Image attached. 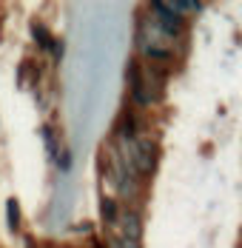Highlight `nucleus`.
<instances>
[{
	"label": "nucleus",
	"mask_w": 242,
	"mask_h": 248,
	"mask_svg": "<svg viewBox=\"0 0 242 248\" xmlns=\"http://www.w3.org/2000/svg\"><path fill=\"white\" fill-rule=\"evenodd\" d=\"M111 248H140V243H131L125 237H111Z\"/></svg>",
	"instance_id": "8"
},
{
	"label": "nucleus",
	"mask_w": 242,
	"mask_h": 248,
	"mask_svg": "<svg viewBox=\"0 0 242 248\" xmlns=\"http://www.w3.org/2000/svg\"><path fill=\"white\" fill-rule=\"evenodd\" d=\"M120 228H122L120 237H125V240H131V243H140L143 240V217L137 211H125Z\"/></svg>",
	"instance_id": "3"
},
{
	"label": "nucleus",
	"mask_w": 242,
	"mask_h": 248,
	"mask_svg": "<svg viewBox=\"0 0 242 248\" xmlns=\"http://www.w3.org/2000/svg\"><path fill=\"white\" fill-rule=\"evenodd\" d=\"M151 12L157 15V26H160L163 34L177 37V34L182 31V15L174 9V3H160V0H154V3H151Z\"/></svg>",
	"instance_id": "2"
},
{
	"label": "nucleus",
	"mask_w": 242,
	"mask_h": 248,
	"mask_svg": "<svg viewBox=\"0 0 242 248\" xmlns=\"http://www.w3.org/2000/svg\"><path fill=\"white\" fill-rule=\"evenodd\" d=\"M157 140H151V137H137V143H134V149H131V163H134V169L137 174H143V177H151V174L157 171Z\"/></svg>",
	"instance_id": "1"
},
{
	"label": "nucleus",
	"mask_w": 242,
	"mask_h": 248,
	"mask_svg": "<svg viewBox=\"0 0 242 248\" xmlns=\"http://www.w3.org/2000/svg\"><path fill=\"white\" fill-rule=\"evenodd\" d=\"M6 214H9V228L17 231V228H20V205H17V200L15 197L6 202Z\"/></svg>",
	"instance_id": "6"
},
{
	"label": "nucleus",
	"mask_w": 242,
	"mask_h": 248,
	"mask_svg": "<svg viewBox=\"0 0 242 248\" xmlns=\"http://www.w3.org/2000/svg\"><path fill=\"white\" fill-rule=\"evenodd\" d=\"M43 140H46V149L54 154V143H51V131H48V128H43Z\"/></svg>",
	"instance_id": "9"
},
{
	"label": "nucleus",
	"mask_w": 242,
	"mask_h": 248,
	"mask_svg": "<svg viewBox=\"0 0 242 248\" xmlns=\"http://www.w3.org/2000/svg\"><path fill=\"white\" fill-rule=\"evenodd\" d=\"M31 34L37 37V43H40L43 49H54V46H57V40H54V37L48 34V29H46L43 23H37V20L31 23Z\"/></svg>",
	"instance_id": "4"
},
{
	"label": "nucleus",
	"mask_w": 242,
	"mask_h": 248,
	"mask_svg": "<svg viewBox=\"0 0 242 248\" xmlns=\"http://www.w3.org/2000/svg\"><path fill=\"white\" fill-rule=\"evenodd\" d=\"M100 214H103V220L106 223H117V217H120V208H117V200L106 197L100 202Z\"/></svg>",
	"instance_id": "5"
},
{
	"label": "nucleus",
	"mask_w": 242,
	"mask_h": 248,
	"mask_svg": "<svg viewBox=\"0 0 242 248\" xmlns=\"http://www.w3.org/2000/svg\"><path fill=\"white\" fill-rule=\"evenodd\" d=\"M117 131H120V137H125V140H131V137H134V120H131V114H128V111L122 114Z\"/></svg>",
	"instance_id": "7"
}]
</instances>
